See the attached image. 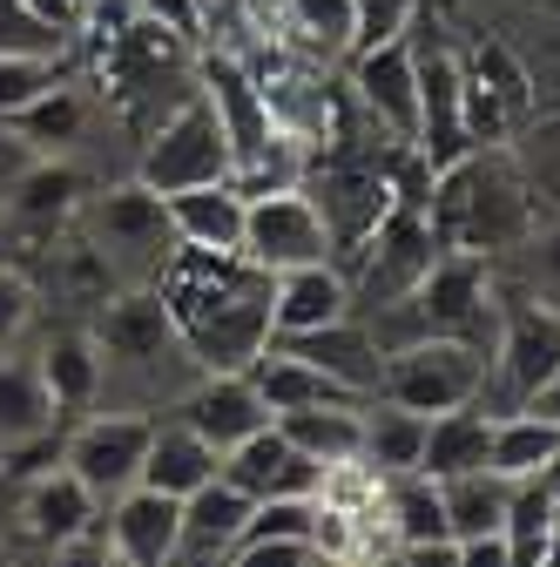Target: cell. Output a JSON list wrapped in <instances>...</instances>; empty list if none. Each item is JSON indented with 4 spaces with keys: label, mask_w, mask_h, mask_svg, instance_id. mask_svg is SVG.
<instances>
[{
    "label": "cell",
    "mask_w": 560,
    "mask_h": 567,
    "mask_svg": "<svg viewBox=\"0 0 560 567\" xmlns=\"http://www.w3.org/2000/svg\"><path fill=\"white\" fill-rule=\"evenodd\" d=\"M156 291L203 372H250L270 351V270H257L243 250H176Z\"/></svg>",
    "instance_id": "obj_1"
},
{
    "label": "cell",
    "mask_w": 560,
    "mask_h": 567,
    "mask_svg": "<svg viewBox=\"0 0 560 567\" xmlns=\"http://www.w3.org/2000/svg\"><path fill=\"white\" fill-rule=\"evenodd\" d=\"M433 237L439 250H473V257H507L533 237L540 224V189L520 169V156L507 142H486V150H466L453 169L433 176Z\"/></svg>",
    "instance_id": "obj_2"
},
{
    "label": "cell",
    "mask_w": 560,
    "mask_h": 567,
    "mask_svg": "<svg viewBox=\"0 0 560 567\" xmlns=\"http://www.w3.org/2000/svg\"><path fill=\"white\" fill-rule=\"evenodd\" d=\"M75 230L102 250V264L115 270L122 291H156L163 270L176 264V230H169V203L149 189V183H108L82 203V217Z\"/></svg>",
    "instance_id": "obj_3"
},
{
    "label": "cell",
    "mask_w": 560,
    "mask_h": 567,
    "mask_svg": "<svg viewBox=\"0 0 560 567\" xmlns=\"http://www.w3.org/2000/svg\"><path fill=\"white\" fill-rule=\"evenodd\" d=\"M89 331H95V351H102V392L122 385V379H143V392H156L163 365H196L183 331H176V311L163 305V291H115L95 311Z\"/></svg>",
    "instance_id": "obj_4"
},
{
    "label": "cell",
    "mask_w": 560,
    "mask_h": 567,
    "mask_svg": "<svg viewBox=\"0 0 560 567\" xmlns=\"http://www.w3.org/2000/svg\"><path fill=\"white\" fill-rule=\"evenodd\" d=\"M500 298H507V311H500L494 359H486L479 405L486 412H527L533 392L560 372V311L540 305V298H527L520 284H507V277H500Z\"/></svg>",
    "instance_id": "obj_5"
},
{
    "label": "cell",
    "mask_w": 560,
    "mask_h": 567,
    "mask_svg": "<svg viewBox=\"0 0 560 567\" xmlns=\"http://www.w3.org/2000/svg\"><path fill=\"white\" fill-rule=\"evenodd\" d=\"M237 176V156H230V135L209 109L203 82L183 109H169L149 135L143 150H135V183H149L156 196H176V189H203V183H230Z\"/></svg>",
    "instance_id": "obj_6"
},
{
    "label": "cell",
    "mask_w": 560,
    "mask_h": 567,
    "mask_svg": "<svg viewBox=\"0 0 560 567\" xmlns=\"http://www.w3.org/2000/svg\"><path fill=\"white\" fill-rule=\"evenodd\" d=\"M439 264V237H433V217L426 209H412V203H392L378 230L344 257L338 270L352 277V305L372 311V305H398L412 298L418 284H426V270Z\"/></svg>",
    "instance_id": "obj_7"
},
{
    "label": "cell",
    "mask_w": 560,
    "mask_h": 567,
    "mask_svg": "<svg viewBox=\"0 0 560 567\" xmlns=\"http://www.w3.org/2000/svg\"><path fill=\"white\" fill-rule=\"evenodd\" d=\"M486 359L466 338H418L405 351H385V372H378V399L405 405V412H459V405H479L486 392Z\"/></svg>",
    "instance_id": "obj_8"
},
{
    "label": "cell",
    "mask_w": 560,
    "mask_h": 567,
    "mask_svg": "<svg viewBox=\"0 0 560 567\" xmlns=\"http://www.w3.org/2000/svg\"><path fill=\"white\" fill-rule=\"evenodd\" d=\"M418 318H426V338H466L479 351H494L500 338V270L494 257H473V250H439V264L418 284Z\"/></svg>",
    "instance_id": "obj_9"
},
{
    "label": "cell",
    "mask_w": 560,
    "mask_h": 567,
    "mask_svg": "<svg viewBox=\"0 0 560 567\" xmlns=\"http://www.w3.org/2000/svg\"><path fill=\"white\" fill-rule=\"evenodd\" d=\"M95 196L89 169L75 156H34L28 169L8 176V189H0V230H8V244H61L68 230H75L82 203Z\"/></svg>",
    "instance_id": "obj_10"
},
{
    "label": "cell",
    "mask_w": 560,
    "mask_h": 567,
    "mask_svg": "<svg viewBox=\"0 0 560 567\" xmlns=\"http://www.w3.org/2000/svg\"><path fill=\"white\" fill-rule=\"evenodd\" d=\"M149 433H156V419H149V412H122V405H108V412H89V419H75V433H68V446H61V466L75 473V480L95 493V501L108 507L115 493L143 486Z\"/></svg>",
    "instance_id": "obj_11"
},
{
    "label": "cell",
    "mask_w": 560,
    "mask_h": 567,
    "mask_svg": "<svg viewBox=\"0 0 560 567\" xmlns=\"http://www.w3.org/2000/svg\"><path fill=\"white\" fill-rule=\"evenodd\" d=\"M459 82H466V128L473 142H507L514 128H527L540 115V95H533V75L527 61L507 48V41H479L459 54Z\"/></svg>",
    "instance_id": "obj_12"
},
{
    "label": "cell",
    "mask_w": 560,
    "mask_h": 567,
    "mask_svg": "<svg viewBox=\"0 0 560 567\" xmlns=\"http://www.w3.org/2000/svg\"><path fill=\"white\" fill-rule=\"evenodd\" d=\"M243 257L257 270H304V264H338V244L318 217V203L304 196V183L291 189H270L250 196V217H243Z\"/></svg>",
    "instance_id": "obj_13"
},
{
    "label": "cell",
    "mask_w": 560,
    "mask_h": 567,
    "mask_svg": "<svg viewBox=\"0 0 560 567\" xmlns=\"http://www.w3.org/2000/svg\"><path fill=\"white\" fill-rule=\"evenodd\" d=\"M426 41H412V61H418V156L433 169H453L466 150H479L473 128H466V82H459V48L433 41V28H418Z\"/></svg>",
    "instance_id": "obj_14"
},
{
    "label": "cell",
    "mask_w": 560,
    "mask_h": 567,
    "mask_svg": "<svg viewBox=\"0 0 560 567\" xmlns=\"http://www.w3.org/2000/svg\"><path fill=\"white\" fill-rule=\"evenodd\" d=\"M344 89H352L365 122H378L392 142H412V150H418V61H412V34L359 48L352 61H344Z\"/></svg>",
    "instance_id": "obj_15"
},
{
    "label": "cell",
    "mask_w": 560,
    "mask_h": 567,
    "mask_svg": "<svg viewBox=\"0 0 560 567\" xmlns=\"http://www.w3.org/2000/svg\"><path fill=\"white\" fill-rule=\"evenodd\" d=\"M102 540L122 567H169L183 540V501L156 486H128L102 507Z\"/></svg>",
    "instance_id": "obj_16"
},
{
    "label": "cell",
    "mask_w": 560,
    "mask_h": 567,
    "mask_svg": "<svg viewBox=\"0 0 560 567\" xmlns=\"http://www.w3.org/2000/svg\"><path fill=\"white\" fill-rule=\"evenodd\" d=\"M169 412H176L183 425H196V433L217 446V453L243 446L250 433H263V425H270V405H263V392H257L250 372H203Z\"/></svg>",
    "instance_id": "obj_17"
},
{
    "label": "cell",
    "mask_w": 560,
    "mask_h": 567,
    "mask_svg": "<svg viewBox=\"0 0 560 567\" xmlns=\"http://www.w3.org/2000/svg\"><path fill=\"white\" fill-rule=\"evenodd\" d=\"M224 480L237 493H250V501H304V493L324 486V466L304 460L291 440H284V425H263V433H250L243 446L224 453Z\"/></svg>",
    "instance_id": "obj_18"
},
{
    "label": "cell",
    "mask_w": 560,
    "mask_h": 567,
    "mask_svg": "<svg viewBox=\"0 0 560 567\" xmlns=\"http://www.w3.org/2000/svg\"><path fill=\"white\" fill-rule=\"evenodd\" d=\"M250 493H237L224 473L196 486L183 501V540H176V560L169 567H230L237 547H243V527H250Z\"/></svg>",
    "instance_id": "obj_19"
},
{
    "label": "cell",
    "mask_w": 560,
    "mask_h": 567,
    "mask_svg": "<svg viewBox=\"0 0 560 567\" xmlns=\"http://www.w3.org/2000/svg\"><path fill=\"white\" fill-rule=\"evenodd\" d=\"M352 277L338 264H304V270H277L270 277V338H304L338 318H352Z\"/></svg>",
    "instance_id": "obj_20"
},
{
    "label": "cell",
    "mask_w": 560,
    "mask_h": 567,
    "mask_svg": "<svg viewBox=\"0 0 560 567\" xmlns=\"http://www.w3.org/2000/svg\"><path fill=\"white\" fill-rule=\"evenodd\" d=\"M21 527H28V540H41L54 554L68 540H82V534H102V501L68 466H41L21 486Z\"/></svg>",
    "instance_id": "obj_21"
},
{
    "label": "cell",
    "mask_w": 560,
    "mask_h": 567,
    "mask_svg": "<svg viewBox=\"0 0 560 567\" xmlns=\"http://www.w3.org/2000/svg\"><path fill=\"white\" fill-rule=\"evenodd\" d=\"M34 372L54 399V419H89L102 405V351H95V331L89 324H61L41 338L34 351Z\"/></svg>",
    "instance_id": "obj_22"
},
{
    "label": "cell",
    "mask_w": 560,
    "mask_h": 567,
    "mask_svg": "<svg viewBox=\"0 0 560 567\" xmlns=\"http://www.w3.org/2000/svg\"><path fill=\"white\" fill-rule=\"evenodd\" d=\"M169 203V230L183 250H209V257H230L243 250V217H250V196L237 183H203V189H176Z\"/></svg>",
    "instance_id": "obj_23"
},
{
    "label": "cell",
    "mask_w": 560,
    "mask_h": 567,
    "mask_svg": "<svg viewBox=\"0 0 560 567\" xmlns=\"http://www.w3.org/2000/svg\"><path fill=\"white\" fill-rule=\"evenodd\" d=\"M270 344L298 351V359H311V365H318V372H331L338 385H352V392L378 399L385 351H378V338L365 331V318H359V311H352V318H338V324H324V331H304V338H270Z\"/></svg>",
    "instance_id": "obj_24"
},
{
    "label": "cell",
    "mask_w": 560,
    "mask_h": 567,
    "mask_svg": "<svg viewBox=\"0 0 560 567\" xmlns=\"http://www.w3.org/2000/svg\"><path fill=\"white\" fill-rule=\"evenodd\" d=\"M224 473V453L209 446L196 425H183L176 412L156 419V433H149V460H143V486L169 493V501H189L196 486H209Z\"/></svg>",
    "instance_id": "obj_25"
},
{
    "label": "cell",
    "mask_w": 560,
    "mask_h": 567,
    "mask_svg": "<svg viewBox=\"0 0 560 567\" xmlns=\"http://www.w3.org/2000/svg\"><path fill=\"white\" fill-rule=\"evenodd\" d=\"M95 109H102V95L89 89V82H75V75H61L34 109H21L8 128L28 142V150H41V156H68L75 142L95 128Z\"/></svg>",
    "instance_id": "obj_26"
},
{
    "label": "cell",
    "mask_w": 560,
    "mask_h": 567,
    "mask_svg": "<svg viewBox=\"0 0 560 567\" xmlns=\"http://www.w3.org/2000/svg\"><path fill=\"white\" fill-rule=\"evenodd\" d=\"M250 379H257L270 419H277V412H304V405H365V392L338 385L331 372H318L311 359H298V351H284V344H270L263 359L250 365Z\"/></svg>",
    "instance_id": "obj_27"
},
{
    "label": "cell",
    "mask_w": 560,
    "mask_h": 567,
    "mask_svg": "<svg viewBox=\"0 0 560 567\" xmlns=\"http://www.w3.org/2000/svg\"><path fill=\"white\" fill-rule=\"evenodd\" d=\"M365 405H304V412H277V425H284V440L304 460H318L331 473V466H359L365 460Z\"/></svg>",
    "instance_id": "obj_28"
},
{
    "label": "cell",
    "mask_w": 560,
    "mask_h": 567,
    "mask_svg": "<svg viewBox=\"0 0 560 567\" xmlns=\"http://www.w3.org/2000/svg\"><path fill=\"white\" fill-rule=\"evenodd\" d=\"M486 453H494V412H486V405L433 412V419H426V453H418V473H426V480L479 473Z\"/></svg>",
    "instance_id": "obj_29"
},
{
    "label": "cell",
    "mask_w": 560,
    "mask_h": 567,
    "mask_svg": "<svg viewBox=\"0 0 560 567\" xmlns=\"http://www.w3.org/2000/svg\"><path fill=\"white\" fill-rule=\"evenodd\" d=\"M54 425H61V419H54V399H48L41 372L0 351V453H14V446H34V440H48Z\"/></svg>",
    "instance_id": "obj_30"
},
{
    "label": "cell",
    "mask_w": 560,
    "mask_h": 567,
    "mask_svg": "<svg viewBox=\"0 0 560 567\" xmlns=\"http://www.w3.org/2000/svg\"><path fill=\"white\" fill-rule=\"evenodd\" d=\"M291 8V48L318 68H344L359 48V0H284Z\"/></svg>",
    "instance_id": "obj_31"
},
{
    "label": "cell",
    "mask_w": 560,
    "mask_h": 567,
    "mask_svg": "<svg viewBox=\"0 0 560 567\" xmlns=\"http://www.w3.org/2000/svg\"><path fill=\"white\" fill-rule=\"evenodd\" d=\"M560 460V425L540 419V412H494V466L500 480H540L547 466Z\"/></svg>",
    "instance_id": "obj_32"
},
{
    "label": "cell",
    "mask_w": 560,
    "mask_h": 567,
    "mask_svg": "<svg viewBox=\"0 0 560 567\" xmlns=\"http://www.w3.org/2000/svg\"><path fill=\"white\" fill-rule=\"evenodd\" d=\"M418 453H426V412L372 399L365 405V466L378 480H398V473H418Z\"/></svg>",
    "instance_id": "obj_33"
},
{
    "label": "cell",
    "mask_w": 560,
    "mask_h": 567,
    "mask_svg": "<svg viewBox=\"0 0 560 567\" xmlns=\"http://www.w3.org/2000/svg\"><path fill=\"white\" fill-rule=\"evenodd\" d=\"M507 493H514V480H500L494 466L439 480V501H446V534H453V540L500 534V520H507Z\"/></svg>",
    "instance_id": "obj_34"
},
{
    "label": "cell",
    "mask_w": 560,
    "mask_h": 567,
    "mask_svg": "<svg viewBox=\"0 0 560 567\" xmlns=\"http://www.w3.org/2000/svg\"><path fill=\"white\" fill-rule=\"evenodd\" d=\"M553 534H560V514H553L547 480H514V493H507V520H500L507 560H514V567H540L547 547H553Z\"/></svg>",
    "instance_id": "obj_35"
},
{
    "label": "cell",
    "mask_w": 560,
    "mask_h": 567,
    "mask_svg": "<svg viewBox=\"0 0 560 567\" xmlns=\"http://www.w3.org/2000/svg\"><path fill=\"white\" fill-rule=\"evenodd\" d=\"M494 270H500V264H494ZM500 277L520 284L527 298H540V305L560 311V217L533 224V237H527L520 250H507V270H500Z\"/></svg>",
    "instance_id": "obj_36"
},
{
    "label": "cell",
    "mask_w": 560,
    "mask_h": 567,
    "mask_svg": "<svg viewBox=\"0 0 560 567\" xmlns=\"http://www.w3.org/2000/svg\"><path fill=\"white\" fill-rule=\"evenodd\" d=\"M0 54H54V61H75V34L41 21L28 0H0Z\"/></svg>",
    "instance_id": "obj_37"
},
{
    "label": "cell",
    "mask_w": 560,
    "mask_h": 567,
    "mask_svg": "<svg viewBox=\"0 0 560 567\" xmlns=\"http://www.w3.org/2000/svg\"><path fill=\"white\" fill-rule=\"evenodd\" d=\"M61 75H68V61H54V54H0V122L34 109Z\"/></svg>",
    "instance_id": "obj_38"
},
{
    "label": "cell",
    "mask_w": 560,
    "mask_h": 567,
    "mask_svg": "<svg viewBox=\"0 0 560 567\" xmlns=\"http://www.w3.org/2000/svg\"><path fill=\"white\" fill-rule=\"evenodd\" d=\"M34 284H28V270L21 264H0V351H14L21 338H28V324H34Z\"/></svg>",
    "instance_id": "obj_39"
},
{
    "label": "cell",
    "mask_w": 560,
    "mask_h": 567,
    "mask_svg": "<svg viewBox=\"0 0 560 567\" xmlns=\"http://www.w3.org/2000/svg\"><path fill=\"white\" fill-rule=\"evenodd\" d=\"M418 8H426V0H359V48L405 41L412 21H418ZM359 48H352V54H359Z\"/></svg>",
    "instance_id": "obj_40"
},
{
    "label": "cell",
    "mask_w": 560,
    "mask_h": 567,
    "mask_svg": "<svg viewBox=\"0 0 560 567\" xmlns=\"http://www.w3.org/2000/svg\"><path fill=\"white\" fill-rule=\"evenodd\" d=\"M128 8L169 34H183L189 48H203V0H128Z\"/></svg>",
    "instance_id": "obj_41"
},
{
    "label": "cell",
    "mask_w": 560,
    "mask_h": 567,
    "mask_svg": "<svg viewBox=\"0 0 560 567\" xmlns=\"http://www.w3.org/2000/svg\"><path fill=\"white\" fill-rule=\"evenodd\" d=\"M311 560V540H243L230 567H304Z\"/></svg>",
    "instance_id": "obj_42"
},
{
    "label": "cell",
    "mask_w": 560,
    "mask_h": 567,
    "mask_svg": "<svg viewBox=\"0 0 560 567\" xmlns=\"http://www.w3.org/2000/svg\"><path fill=\"white\" fill-rule=\"evenodd\" d=\"M54 567H122V560L108 554V540H102V534H82V540L54 547Z\"/></svg>",
    "instance_id": "obj_43"
},
{
    "label": "cell",
    "mask_w": 560,
    "mask_h": 567,
    "mask_svg": "<svg viewBox=\"0 0 560 567\" xmlns=\"http://www.w3.org/2000/svg\"><path fill=\"white\" fill-rule=\"evenodd\" d=\"M459 567H514V560L500 534H479V540H459Z\"/></svg>",
    "instance_id": "obj_44"
},
{
    "label": "cell",
    "mask_w": 560,
    "mask_h": 567,
    "mask_svg": "<svg viewBox=\"0 0 560 567\" xmlns=\"http://www.w3.org/2000/svg\"><path fill=\"white\" fill-rule=\"evenodd\" d=\"M398 554H405V567H459V540H418Z\"/></svg>",
    "instance_id": "obj_45"
},
{
    "label": "cell",
    "mask_w": 560,
    "mask_h": 567,
    "mask_svg": "<svg viewBox=\"0 0 560 567\" xmlns=\"http://www.w3.org/2000/svg\"><path fill=\"white\" fill-rule=\"evenodd\" d=\"M28 8H34L41 21H54V28H68V34H75V0H28Z\"/></svg>",
    "instance_id": "obj_46"
},
{
    "label": "cell",
    "mask_w": 560,
    "mask_h": 567,
    "mask_svg": "<svg viewBox=\"0 0 560 567\" xmlns=\"http://www.w3.org/2000/svg\"><path fill=\"white\" fill-rule=\"evenodd\" d=\"M527 412H540V419H553V425H560V372L533 392V405H527Z\"/></svg>",
    "instance_id": "obj_47"
},
{
    "label": "cell",
    "mask_w": 560,
    "mask_h": 567,
    "mask_svg": "<svg viewBox=\"0 0 560 567\" xmlns=\"http://www.w3.org/2000/svg\"><path fill=\"white\" fill-rule=\"evenodd\" d=\"M372 554H324V547H311V560L304 567H365Z\"/></svg>",
    "instance_id": "obj_48"
},
{
    "label": "cell",
    "mask_w": 560,
    "mask_h": 567,
    "mask_svg": "<svg viewBox=\"0 0 560 567\" xmlns=\"http://www.w3.org/2000/svg\"><path fill=\"white\" fill-rule=\"evenodd\" d=\"M540 480H547V493H553V514H560V460H553V466H547Z\"/></svg>",
    "instance_id": "obj_49"
},
{
    "label": "cell",
    "mask_w": 560,
    "mask_h": 567,
    "mask_svg": "<svg viewBox=\"0 0 560 567\" xmlns=\"http://www.w3.org/2000/svg\"><path fill=\"white\" fill-rule=\"evenodd\" d=\"M365 567H405V554H398V547H385V554H372Z\"/></svg>",
    "instance_id": "obj_50"
},
{
    "label": "cell",
    "mask_w": 560,
    "mask_h": 567,
    "mask_svg": "<svg viewBox=\"0 0 560 567\" xmlns=\"http://www.w3.org/2000/svg\"><path fill=\"white\" fill-rule=\"evenodd\" d=\"M540 567H560V534H553V547H547V560Z\"/></svg>",
    "instance_id": "obj_51"
},
{
    "label": "cell",
    "mask_w": 560,
    "mask_h": 567,
    "mask_svg": "<svg viewBox=\"0 0 560 567\" xmlns=\"http://www.w3.org/2000/svg\"><path fill=\"white\" fill-rule=\"evenodd\" d=\"M439 8H459V0H426V14H439Z\"/></svg>",
    "instance_id": "obj_52"
},
{
    "label": "cell",
    "mask_w": 560,
    "mask_h": 567,
    "mask_svg": "<svg viewBox=\"0 0 560 567\" xmlns=\"http://www.w3.org/2000/svg\"><path fill=\"white\" fill-rule=\"evenodd\" d=\"M0 567H8V554H0Z\"/></svg>",
    "instance_id": "obj_53"
}]
</instances>
